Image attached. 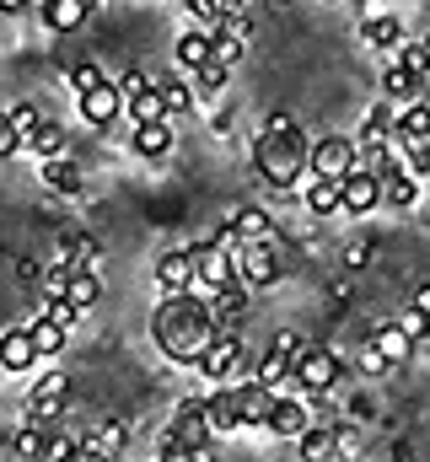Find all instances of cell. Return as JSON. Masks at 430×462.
I'll return each mask as SVG.
<instances>
[{
    "label": "cell",
    "instance_id": "obj_5",
    "mask_svg": "<svg viewBox=\"0 0 430 462\" xmlns=\"http://www.w3.org/2000/svg\"><path fill=\"white\" fill-rule=\"evenodd\" d=\"M118 92H124V114L135 118V124H145V118H167V97H162V81H151V76H124L118 81Z\"/></svg>",
    "mask_w": 430,
    "mask_h": 462
},
{
    "label": "cell",
    "instance_id": "obj_33",
    "mask_svg": "<svg viewBox=\"0 0 430 462\" xmlns=\"http://www.w3.org/2000/svg\"><path fill=\"white\" fill-rule=\"evenodd\" d=\"M393 60H398L409 76H420V81L430 87V43H409V38H404V43L393 49Z\"/></svg>",
    "mask_w": 430,
    "mask_h": 462
},
{
    "label": "cell",
    "instance_id": "obj_19",
    "mask_svg": "<svg viewBox=\"0 0 430 462\" xmlns=\"http://www.w3.org/2000/svg\"><path fill=\"white\" fill-rule=\"evenodd\" d=\"M205 301H210V318L226 328V323H237V318L248 312V285H242V280H226V285H215Z\"/></svg>",
    "mask_w": 430,
    "mask_h": 462
},
{
    "label": "cell",
    "instance_id": "obj_31",
    "mask_svg": "<svg viewBox=\"0 0 430 462\" xmlns=\"http://www.w3.org/2000/svg\"><path fill=\"white\" fill-rule=\"evenodd\" d=\"M371 339H377V349H382V355H388L393 365H398V360H409V355L420 349L415 339H409V334H404V328H398V323H388V328H377Z\"/></svg>",
    "mask_w": 430,
    "mask_h": 462
},
{
    "label": "cell",
    "instance_id": "obj_39",
    "mask_svg": "<svg viewBox=\"0 0 430 462\" xmlns=\"http://www.w3.org/2000/svg\"><path fill=\"white\" fill-rule=\"evenodd\" d=\"M65 76H70V92H76V97H81V92H92V87H103V81H108L98 60H81V65H70Z\"/></svg>",
    "mask_w": 430,
    "mask_h": 462
},
{
    "label": "cell",
    "instance_id": "obj_20",
    "mask_svg": "<svg viewBox=\"0 0 430 462\" xmlns=\"http://www.w3.org/2000/svg\"><path fill=\"white\" fill-rule=\"evenodd\" d=\"M38 178H43V189L65 194V199H70V194H81V183H87V178H81V167H76L65 151H60V156H43V172H38Z\"/></svg>",
    "mask_w": 430,
    "mask_h": 462
},
{
    "label": "cell",
    "instance_id": "obj_2",
    "mask_svg": "<svg viewBox=\"0 0 430 462\" xmlns=\"http://www.w3.org/2000/svg\"><path fill=\"white\" fill-rule=\"evenodd\" d=\"M253 167H258V178L275 183V189L307 183V172H313V145H307L302 124H296V129H258V140H253Z\"/></svg>",
    "mask_w": 430,
    "mask_h": 462
},
{
    "label": "cell",
    "instance_id": "obj_23",
    "mask_svg": "<svg viewBox=\"0 0 430 462\" xmlns=\"http://www.w3.org/2000/svg\"><path fill=\"white\" fill-rule=\"evenodd\" d=\"M382 97H393L398 108H409V103H420V97H425V81H420V76H409V70L393 60V65L382 70Z\"/></svg>",
    "mask_w": 430,
    "mask_h": 462
},
{
    "label": "cell",
    "instance_id": "obj_7",
    "mask_svg": "<svg viewBox=\"0 0 430 462\" xmlns=\"http://www.w3.org/2000/svg\"><path fill=\"white\" fill-rule=\"evenodd\" d=\"M194 263H200V296H210L215 285H226V280H237V253L231 247H220V242H194Z\"/></svg>",
    "mask_w": 430,
    "mask_h": 462
},
{
    "label": "cell",
    "instance_id": "obj_16",
    "mask_svg": "<svg viewBox=\"0 0 430 462\" xmlns=\"http://www.w3.org/2000/svg\"><path fill=\"white\" fill-rule=\"evenodd\" d=\"M129 151L145 156V162H162V156L173 151V124H167V118H145V124H135Z\"/></svg>",
    "mask_w": 430,
    "mask_h": 462
},
{
    "label": "cell",
    "instance_id": "obj_37",
    "mask_svg": "<svg viewBox=\"0 0 430 462\" xmlns=\"http://www.w3.org/2000/svg\"><path fill=\"white\" fill-rule=\"evenodd\" d=\"M162 97H167V114H189L200 92H194V81L183 76V81H162Z\"/></svg>",
    "mask_w": 430,
    "mask_h": 462
},
{
    "label": "cell",
    "instance_id": "obj_30",
    "mask_svg": "<svg viewBox=\"0 0 430 462\" xmlns=\"http://www.w3.org/2000/svg\"><path fill=\"white\" fill-rule=\"evenodd\" d=\"M81 312L87 307H98V296H103V280H98V269H70V291H65Z\"/></svg>",
    "mask_w": 430,
    "mask_h": 462
},
{
    "label": "cell",
    "instance_id": "obj_32",
    "mask_svg": "<svg viewBox=\"0 0 430 462\" xmlns=\"http://www.w3.org/2000/svg\"><path fill=\"white\" fill-rule=\"evenodd\" d=\"M27 328H33V345H38V355H60V349H65V334H70V328H65V323H54L49 312H43L38 323H27Z\"/></svg>",
    "mask_w": 430,
    "mask_h": 462
},
{
    "label": "cell",
    "instance_id": "obj_44",
    "mask_svg": "<svg viewBox=\"0 0 430 462\" xmlns=\"http://www.w3.org/2000/svg\"><path fill=\"white\" fill-rule=\"evenodd\" d=\"M43 269L49 263H38V258H16V280L22 285H43Z\"/></svg>",
    "mask_w": 430,
    "mask_h": 462
},
{
    "label": "cell",
    "instance_id": "obj_14",
    "mask_svg": "<svg viewBox=\"0 0 430 462\" xmlns=\"http://www.w3.org/2000/svg\"><path fill=\"white\" fill-rule=\"evenodd\" d=\"M43 355H38V345H33V328H5L0 334V371H33Z\"/></svg>",
    "mask_w": 430,
    "mask_h": 462
},
{
    "label": "cell",
    "instance_id": "obj_26",
    "mask_svg": "<svg viewBox=\"0 0 430 462\" xmlns=\"http://www.w3.org/2000/svg\"><path fill=\"white\" fill-rule=\"evenodd\" d=\"M173 54H178V65H183V70H200V65L215 54V49H210V32H205V27H189V32H178Z\"/></svg>",
    "mask_w": 430,
    "mask_h": 462
},
{
    "label": "cell",
    "instance_id": "obj_27",
    "mask_svg": "<svg viewBox=\"0 0 430 462\" xmlns=\"http://www.w3.org/2000/svg\"><path fill=\"white\" fill-rule=\"evenodd\" d=\"M425 134H430V103H409V108H398V129H393L398 145L425 140Z\"/></svg>",
    "mask_w": 430,
    "mask_h": 462
},
{
    "label": "cell",
    "instance_id": "obj_51",
    "mask_svg": "<svg viewBox=\"0 0 430 462\" xmlns=\"http://www.w3.org/2000/svg\"><path fill=\"white\" fill-rule=\"evenodd\" d=\"M328 5H333V0H328Z\"/></svg>",
    "mask_w": 430,
    "mask_h": 462
},
{
    "label": "cell",
    "instance_id": "obj_35",
    "mask_svg": "<svg viewBox=\"0 0 430 462\" xmlns=\"http://www.w3.org/2000/svg\"><path fill=\"white\" fill-rule=\"evenodd\" d=\"M291 376V355H280V349H269L258 365H253V382H264V387H275V382H285Z\"/></svg>",
    "mask_w": 430,
    "mask_h": 462
},
{
    "label": "cell",
    "instance_id": "obj_42",
    "mask_svg": "<svg viewBox=\"0 0 430 462\" xmlns=\"http://www.w3.org/2000/svg\"><path fill=\"white\" fill-rule=\"evenodd\" d=\"M103 263V247L92 236H76V269H98Z\"/></svg>",
    "mask_w": 430,
    "mask_h": 462
},
{
    "label": "cell",
    "instance_id": "obj_15",
    "mask_svg": "<svg viewBox=\"0 0 430 462\" xmlns=\"http://www.w3.org/2000/svg\"><path fill=\"white\" fill-rule=\"evenodd\" d=\"M302 205H307L313 216H333V210H344V178L307 172V183H302Z\"/></svg>",
    "mask_w": 430,
    "mask_h": 462
},
{
    "label": "cell",
    "instance_id": "obj_52",
    "mask_svg": "<svg viewBox=\"0 0 430 462\" xmlns=\"http://www.w3.org/2000/svg\"><path fill=\"white\" fill-rule=\"evenodd\" d=\"M425 43H430V38H425Z\"/></svg>",
    "mask_w": 430,
    "mask_h": 462
},
{
    "label": "cell",
    "instance_id": "obj_34",
    "mask_svg": "<svg viewBox=\"0 0 430 462\" xmlns=\"http://www.w3.org/2000/svg\"><path fill=\"white\" fill-rule=\"evenodd\" d=\"M333 441H339L333 430H313V425H307V430L296 436V452H302V457H333V452H339Z\"/></svg>",
    "mask_w": 430,
    "mask_h": 462
},
{
    "label": "cell",
    "instance_id": "obj_43",
    "mask_svg": "<svg viewBox=\"0 0 430 462\" xmlns=\"http://www.w3.org/2000/svg\"><path fill=\"white\" fill-rule=\"evenodd\" d=\"M11 124H16V129H22V140H27V134H33V129L43 124V114H38L33 103H22V108H11Z\"/></svg>",
    "mask_w": 430,
    "mask_h": 462
},
{
    "label": "cell",
    "instance_id": "obj_49",
    "mask_svg": "<svg viewBox=\"0 0 430 462\" xmlns=\"http://www.w3.org/2000/svg\"><path fill=\"white\" fill-rule=\"evenodd\" d=\"M415 307H425V312H430V285H420V291H415Z\"/></svg>",
    "mask_w": 430,
    "mask_h": 462
},
{
    "label": "cell",
    "instance_id": "obj_38",
    "mask_svg": "<svg viewBox=\"0 0 430 462\" xmlns=\"http://www.w3.org/2000/svg\"><path fill=\"white\" fill-rule=\"evenodd\" d=\"M11 441H16V447H11L16 457H43V447H49V436H43V425H33V420H27V425H22V430L11 436Z\"/></svg>",
    "mask_w": 430,
    "mask_h": 462
},
{
    "label": "cell",
    "instance_id": "obj_11",
    "mask_svg": "<svg viewBox=\"0 0 430 462\" xmlns=\"http://www.w3.org/2000/svg\"><path fill=\"white\" fill-rule=\"evenodd\" d=\"M76 108H81V118H87L92 129H108L113 118L124 114V92H118L113 81H103V87H92V92H81V97H76Z\"/></svg>",
    "mask_w": 430,
    "mask_h": 462
},
{
    "label": "cell",
    "instance_id": "obj_45",
    "mask_svg": "<svg viewBox=\"0 0 430 462\" xmlns=\"http://www.w3.org/2000/svg\"><path fill=\"white\" fill-rule=\"evenodd\" d=\"M43 457L60 462V457H76V441L70 436H49V447H43Z\"/></svg>",
    "mask_w": 430,
    "mask_h": 462
},
{
    "label": "cell",
    "instance_id": "obj_6",
    "mask_svg": "<svg viewBox=\"0 0 430 462\" xmlns=\"http://www.w3.org/2000/svg\"><path fill=\"white\" fill-rule=\"evenodd\" d=\"M237 365H242V339H237L231 328H215V339L205 345V355H200V376H205V382H231Z\"/></svg>",
    "mask_w": 430,
    "mask_h": 462
},
{
    "label": "cell",
    "instance_id": "obj_8",
    "mask_svg": "<svg viewBox=\"0 0 430 462\" xmlns=\"http://www.w3.org/2000/svg\"><path fill=\"white\" fill-rule=\"evenodd\" d=\"M355 156H360V145L350 134H322V140H313V172H322V178L355 172Z\"/></svg>",
    "mask_w": 430,
    "mask_h": 462
},
{
    "label": "cell",
    "instance_id": "obj_12",
    "mask_svg": "<svg viewBox=\"0 0 430 462\" xmlns=\"http://www.w3.org/2000/svg\"><path fill=\"white\" fill-rule=\"evenodd\" d=\"M377 205H382V178L366 172V167L344 172V210H350V216H371Z\"/></svg>",
    "mask_w": 430,
    "mask_h": 462
},
{
    "label": "cell",
    "instance_id": "obj_1",
    "mask_svg": "<svg viewBox=\"0 0 430 462\" xmlns=\"http://www.w3.org/2000/svg\"><path fill=\"white\" fill-rule=\"evenodd\" d=\"M210 301L200 291H162V307H156V345L173 365H200L205 345L215 339Z\"/></svg>",
    "mask_w": 430,
    "mask_h": 462
},
{
    "label": "cell",
    "instance_id": "obj_36",
    "mask_svg": "<svg viewBox=\"0 0 430 462\" xmlns=\"http://www.w3.org/2000/svg\"><path fill=\"white\" fill-rule=\"evenodd\" d=\"M393 323H398V328H404L415 345H425V339H430V312H425V307H415V301H409V307H404Z\"/></svg>",
    "mask_w": 430,
    "mask_h": 462
},
{
    "label": "cell",
    "instance_id": "obj_28",
    "mask_svg": "<svg viewBox=\"0 0 430 462\" xmlns=\"http://www.w3.org/2000/svg\"><path fill=\"white\" fill-rule=\"evenodd\" d=\"M189 76H194V92H200V97H220V92H226V76H231V65L210 54V60H205L200 70H189Z\"/></svg>",
    "mask_w": 430,
    "mask_h": 462
},
{
    "label": "cell",
    "instance_id": "obj_46",
    "mask_svg": "<svg viewBox=\"0 0 430 462\" xmlns=\"http://www.w3.org/2000/svg\"><path fill=\"white\" fill-rule=\"evenodd\" d=\"M220 16L237 22V27H253V22H248V0H220Z\"/></svg>",
    "mask_w": 430,
    "mask_h": 462
},
{
    "label": "cell",
    "instance_id": "obj_47",
    "mask_svg": "<svg viewBox=\"0 0 430 462\" xmlns=\"http://www.w3.org/2000/svg\"><path fill=\"white\" fill-rule=\"evenodd\" d=\"M307 345V339H302V334H275V345L269 349H280V355H291V360H296V349Z\"/></svg>",
    "mask_w": 430,
    "mask_h": 462
},
{
    "label": "cell",
    "instance_id": "obj_13",
    "mask_svg": "<svg viewBox=\"0 0 430 462\" xmlns=\"http://www.w3.org/2000/svg\"><path fill=\"white\" fill-rule=\"evenodd\" d=\"M60 409H65V376L49 371V376L33 387V398H27V420H33V425H49V420H60Z\"/></svg>",
    "mask_w": 430,
    "mask_h": 462
},
{
    "label": "cell",
    "instance_id": "obj_25",
    "mask_svg": "<svg viewBox=\"0 0 430 462\" xmlns=\"http://www.w3.org/2000/svg\"><path fill=\"white\" fill-rule=\"evenodd\" d=\"M226 221L237 231V242H269V210H258V205H237V210H226Z\"/></svg>",
    "mask_w": 430,
    "mask_h": 462
},
{
    "label": "cell",
    "instance_id": "obj_24",
    "mask_svg": "<svg viewBox=\"0 0 430 462\" xmlns=\"http://www.w3.org/2000/svg\"><path fill=\"white\" fill-rule=\"evenodd\" d=\"M205 414H210V430H215V436H231V430H242L237 393H231L226 382H215V398H205Z\"/></svg>",
    "mask_w": 430,
    "mask_h": 462
},
{
    "label": "cell",
    "instance_id": "obj_18",
    "mask_svg": "<svg viewBox=\"0 0 430 462\" xmlns=\"http://www.w3.org/2000/svg\"><path fill=\"white\" fill-rule=\"evenodd\" d=\"M307 425H313V420H307L302 398H275V414H269V425H264V430H269L275 441H296Z\"/></svg>",
    "mask_w": 430,
    "mask_h": 462
},
{
    "label": "cell",
    "instance_id": "obj_4",
    "mask_svg": "<svg viewBox=\"0 0 430 462\" xmlns=\"http://www.w3.org/2000/svg\"><path fill=\"white\" fill-rule=\"evenodd\" d=\"M237 280H242L248 291H269V285L280 280L275 247H269V242H242V247H237Z\"/></svg>",
    "mask_w": 430,
    "mask_h": 462
},
{
    "label": "cell",
    "instance_id": "obj_40",
    "mask_svg": "<svg viewBox=\"0 0 430 462\" xmlns=\"http://www.w3.org/2000/svg\"><path fill=\"white\" fill-rule=\"evenodd\" d=\"M355 365H360L366 376H388V371H393V360H388V355L377 349V339H366V345L355 349Z\"/></svg>",
    "mask_w": 430,
    "mask_h": 462
},
{
    "label": "cell",
    "instance_id": "obj_22",
    "mask_svg": "<svg viewBox=\"0 0 430 462\" xmlns=\"http://www.w3.org/2000/svg\"><path fill=\"white\" fill-rule=\"evenodd\" d=\"M360 38H366L371 49L393 54V49L404 43V27H398V16H388V11H366V22H360Z\"/></svg>",
    "mask_w": 430,
    "mask_h": 462
},
{
    "label": "cell",
    "instance_id": "obj_29",
    "mask_svg": "<svg viewBox=\"0 0 430 462\" xmlns=\"http://www.w3.org/2000/svg\"><path fill=\"white\" fill-rule=\"evenodd\" d=\"M27 151H33L38 162H43V156H60V151H65V129H60L54 118H43V124L27 134Z\"/></svg>",
    "mask_w": 430,
    "mask_h": 462
},
{
    "label": "cell",
    "instance_id": "obj_10",
    "mask_svg": "<svg viewBox=\"0 0 430 462\" xmlns=\"http://www.w3.org/2000/svg\"><path fill=\"white\" fill-rule=\"evenodd\" d=\"M231 393H237L242 430H264L269 414H275V387H264V382H242V387H231Z\"/></svg>",
    "mask_w": 430,
    "mask_h": 462
},
{
    "label": "cell",
    "instance_id": "obj_21",
    "mask_svg": "<svg viewBox=\"0 0 430 462\" xmlns=\"http://www.w3.org/2000/svg\"><path fill=\"white\" fill-rule=\"evenodd\" d=\"M87 11H92L87 0H43L38 16H43L49 32H81V27H87Z\"/></svg>",
    "mask_w": 430,
    "mask_h": 462
},
{
    "label": "cell",
    "instance_id": "obj_3",
    "mask_svg": "<svg viewBox=\"0 0 430 462\" xmlns=\"http://www.w3.org/2000/svg\"><path fill=\"white\" fill-rule=\"evenodd\" d=\"M291 382L302 393H333L339 387V355L322 345H302L296 360H291Z\"/></svg>",
    "mask_w": 430,
    "mask_h": 462
},
{
    "label": "cell",
    "instance_id": "obj_48",
    "mask_svg": "<svg viewBox=\"0 0 430 462\" xmlns=\"http://www.w3.org/2000/svg\"><path fill=\"white\" fill-rule=\"evenodd\" d=\"M27 5H33V0H0V11H5V16H22Z\"/></svg>",
    "mask_w": 430,
    "mask_h": 462
},
{
    "label": "cell",
    "instance_id": "obj_9",
    "mask_svg": "<svg viewBox=\"0 0 430 462\" xmlns=\"http://www.w3.org/2000/svg\"><path fill=\"white\" fill-rule=\"evenodd\" d=\"M156 285L162 291H194L200 285V263H194V247H173L156 258Z\"/></svg>",
    "mask_w": 430,
    "mask_h": 462
},
{
    "label": "cell",
    "instance_id": "obj_17",
    "mask_svg": "<svg viewBox=\"0 0 430 462\" xmlns=\"http://www.w3.org/2000/svg\"><path fill=\"white\" fill-rule=\"evenodd\" d=\"M210 414H205V398L200 403H183L178 409V420H173V441H183L189 452H200V441H210Z\"/></svg>",
    "mask_w": 430,
    "mask_h": 462
},
{
    "label": "cell",
    "instance_id": "obj_50",
    "mask_svg": "<svg viewBox=\"0 0 430 462\" xmlns=\"http://www.w3.org/2000/svg\"><path fill=\"white\" fill-rule=\"evenodd\" d=\"M87 5H98V0H87Z\"/></svg>",
    "mask_w": 430,
    "mask_h": 462
},
{
    "label": "cell",
    "instance_id": "obj_41",
    "mask_svg": "<svg viewBox=\"0 0 430 462\" xmlns=\"http://www.w3.org/2000/svg\"><path fill=\"white\" fill-rule=\"evenodd\" d=\"M16 151H27V140H22V129L11 124V114H0V162H11Z\"/></svg>",
    "mask_w": 430,
    "mask_h": 462
}]
</instances>
